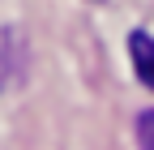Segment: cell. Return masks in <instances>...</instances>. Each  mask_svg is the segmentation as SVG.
Instances as JSON below:
<instances>
[{"label":"cell","mask_w":154,"mask_h":150,"mask_svg":"<svg viewBox=\"0 0 154 150\" xmlns=\"http://www.w3.org/2000/svg\"><path fill=\"white\" fill-rule=\"evenodd\" d=\"M137 146L141 150H154V111H141V116H137Z\"/></svg>","instance_id":"obj_3"},{"label":"cell","mask_w":154,"mask_h":150,"mask_svg":"<svg viewBox=\"0 0 154 150\" xmlns=\"http://www.w3.org/2000/svg\"><path fill=\"white\" fill-rule=\"evenodd\" d=\"M9 77H13V39H9V30L0 26V90L9 86Z\"/></svg>","instance_id":"obj_2"},{"label":"cell","mask_w":154,"mask_h":150,"mask_svg":"<svg viewBox=\"0 0 154 150\" xmlns=\"http://www.w3.org/2000/svg\"><path fill=\"white\" fill-rule=\"evenodd\" d=\"M128 56H133L137 77L154 90V39H150L146 30H133V34H128Z\"/></svg>","instance_id":"obj_1"}]
</instances>
